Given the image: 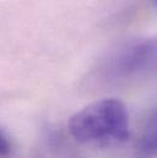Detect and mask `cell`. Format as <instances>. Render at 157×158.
<instances>
[{
  "label": "cell",
  "instance_id": "obj_1",
  "mask_svg": "<svg viewBox=\"0 0 157 158\" xmlns=\"http://www.w3.org/2000/svg\"><path fill=\"white\" fill-rule=\"evenodd\" d=\"M71 136L82 145L109 147L130 137L126 106L116 98L96 101L76 112L69 120Z\"/></svg>",
  "mask_w": 157,
  "mask_h": 158
},
{
  "label": "cell",
  "instance_id": "obj_2",
  "mask_svg": "<svg viewBox=\"0 0 157 158\" xmlns=\"http://www.w3.org/2000/svg\"><path fill=\"white\" fill-rule=\"evenodd\" d=\"M155 61V40H136L123 45L107 60L106 73L112 79H128L154 68Z\"/></svg>",
  "mask_w": 157,
  "mask_h": 158
},
{
  "label": "cell",
  "instance_id": "obj_3",
  "mask_svg": "<svg viewBox=\"0 0 157 158\" xmlns=\"http://www.w3.org/2000/svg\"><path fill=\"white\" fill-rule=\"evenodd\" d=\"M157 151V129H156V114L147 119L146 125L135 145V158H154Z\"/></svg>",
  "mask_w": 157,
  "mask_h": 158
},
{
  "label": "cell",
  "instance_id": "obj_4",
  "mask_svg": "<svg viewBox=\"0 0 157 158\" xmlns=\"http://www.w3.org/2000/svg\"><path fill=\"white\" fill-rule=\"evenodd\" d=\"M11 151V143L10 141L6 139V136H4L0 132V157H5L10 153Z\"/></svg>",
  "mask_w": 157,
  "mask_h": 158
},
{
  "label": "cell",
  "instance_id": "obj_5",
  "mask_svg": "<svg viewBox=\"0 0 157 158\" xmlns=\"http://www.w3.org/2000/svg\"><path fill=\"white\" fill-rule=\"evenodd\" d=\"M152 1H154V2H155V1H156V0H152Z\"/></svg>",
  "mask_w": 157,
  "mask_h": 158
}]
</instances>
